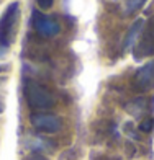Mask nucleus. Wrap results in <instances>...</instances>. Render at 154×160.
Returning <instances> with one entry per match:
<instances>
[{
    "label": "nucleus",
    "mask_w": 154,
    "mask_h": 160,
    "mask_svg": "<svg viewBox=\"0 0 154 160\" xmlns=\"http://www.w3.org/2000/svg\"><path fill=\"white\" fill-rule=\"evenodd\" d=\"M20 18V3L13 2L7 7V10L0 17V44L3 48H8L13 41V33L18 25Z\"/></svg>",
    "instance_id": "obj_1"
},
{
    "label": "nucleus",
    "mask_w": 154,
    "mask_h": 160,
    "mask_svg": "<svg viewBox=\"0 0 154 160\" xmlns=\"http://www.w3.org/2000/svg\"><path fill=\"white\" fill-rule=\"evenodd\" d=\"M25 98L31 110H49L54 105V98L51 92L36 82H26Z\"/></svg>",
    "instance_id": "obj_2"
},
{
    "label": "nucleus",
    "mask_w": 154,
    "mask_h": 160,
    "mask_svg": "<svg viewBox=\"0 0 154 160\" xmlns=\"http://www.w3.org/2000/svg\"><path fill=\"white\" fill-rule=\"evenodd\" d=\"M133 56L136 59H143V57H152L154 56V17L148 20V23L143 26L141 33H139L138 44L133 51Z\"/></svg>",
    "instance_id": "obj_3"
},
{
    "label": "nucleus",
    "mask_w": 154,
    "mask_h": 160,
    "mask_svg": "<svg viewBox=\"0 0 154 160\" xmlns=\"http://www.w3.org/2000/svg\"><path fill=\"white\" fill-rule=\"evenodd\" d=\"M30 122L35 129L46 134H54L62 128V119L53 113H33L30 116Z\"/></svg>",
    "instance_id": "obj_4"
},
{
    "label": "nucleus",
    "mask_w": 154,
    "mask_h": 160,
    "mask_svg": "<svg viewBox=\"0 0 154 160\" xmlns=\"http://www.w3.org/2000/svg\"><path fill=\"white\" fill-rule=\"evenodd\" d=\"M33 26L36 33L43 36V38H54L61 31V26L54 18L45 15V13H40L36 10L33 12Z\"/></svg>",
    "instance_id": "obj_5"
},
{
    "label": "nucleus",
    "mask_w": 154,
    "mask_h": 160,
    "mask_svg": "<svg viewBox=\"0 0 154 160\" xmlns=\"http://www.w3.org/2000/svg\"><path fill=\"white\" fill-rule=\"evenodd\" d=\"M135 88L139 92H148L154 88V62H148L139 69L133 78Z\"/></svg>",
    "instance_id": "obj_6"
},
{
    "label": "nucleus",
    "mask_w": 154,
    "mask_h": 160,
    "mask_svg": "<svg viewBox=\"0 0 154 160\" xmlns=\"http://www.w3.org/2000/svg\"><path fill=\"white\" fill-rule=\"evenodd\" d=\"M143 20H136L133 25H131V28L128 30V33H126V38H125V42H123V46H125V49L126 48H130L131 44H133V41H135V38L141 33V30H143Z\"/></svg>",
    "instance_id": "obj_7"
},
{
    "label": "nucleus",
    "mask_w": 154,
    "mask_h": 160,
    "mask_svg": "<svg viewBox=\"0 0 154 160\" xmlns=\"http://www.w3.org/2000/svg\"><path fill=\"white\" fill-rule=\"evenodd\" d=\"M146 3V0H126L125 3V15H133Z\"/></svg>",
    "instance_id": "obj_8"
},
{
    "label": "nucleus",
    "mask_w": 154,
    "mask_h": 160,
    "mask_svg": "<svg viewBox=\"0 0 154 160\" xmlns=\"http://www.w3.org/2000/svg\"><path fill=\"white\" fill-rule=\"evenodd\" d=\"M152 128H154V119H152V118L143 119L141 124H139V131H143V132H151Z\"/></svg>",
    "instance_id": "obj_9"
},
{
    "label": "nucleus",
    "mask_w": 154,
    "mask_h": 160,
    "mask_svg": "<svg viewBox=\"0 0 154 160\" xmlns=\"http://www.w3.org/2000/svg\"><path fill=\"white\" fill-rule=\"evenodd\" d=\"M36 2H38V5L41 7L43 10H48V8H51V7H53L54 0H36Z\"/></svg>",
    "instance_id": "obj_10"
},
{
    "label": "nucleus",
    "mask_w": 154,
    "mask_h": 160,
    "mask_svg": "<svg viewBox=\"0 0 154 160\" xmlns=\"http://www.w3.org/2000/svg\"><path fill=\"white\" fill-rule=\"evenodd\" d=\"M25 160H48L45 155H41V154H36V152H35V154H31V155H28Z\"/></svg>",
    "instance_id": "obj_11"
},
{
    "label": "nucleus",
    "mask_w": 154,
    "mask_h": 160,
    "mask_svg": "<svg viewBox=\"0 0 154 160\" xmlns=\"http://www.w3.org/2000/svg\"><path fill=\"white\" fill-rule=\"evenodd\" d=\"M5 51H7V48H3L2 44H0V56H3V54H5Z\"/></svg>",
    "instance_id": "obj_12"
},
{
    "label": "nucleus",
    "mask_w": 154,
    "mask_h": 160,
    "mask_svg": "<svg viewBox=\"0 0 154 160\" xmlns=\"http://www.w3.org/2000/svg\"><path fill=\"white\" fill-rule=\"evenodd\" d=\"M3 111V101H2V98H0V113Z\"/></svg>",
    "instance_id": "obj_13"
}]
</instances>
